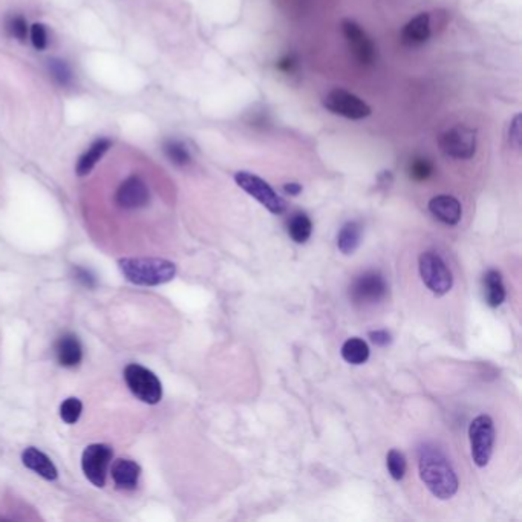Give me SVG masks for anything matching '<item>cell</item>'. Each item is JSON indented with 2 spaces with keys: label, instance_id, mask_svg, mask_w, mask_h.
Here are the masks:
<instances>
[{
  "label": "cell",
  "instance_id": "obj_17",
  "mask_svg": "<svg viewBox=\"0 0 522 522\" xmlns=\"http://www.w3.org/2000/svg\"><path fill=\"white\" fill-rule=\"evenodd\" d=\"M141 476L139 464L132 460H117L112 466V479L117 488L121 490H134L138 486Z\"/></svg>",
  "mask_w": 522,
  "mask_h": 522
},
{
  "label": "cell",
  "instance_id": "obj_33",
  "mask_svg": "<svg viewBox=\"0 0 522 522\" xmlns=\"http://www.w3.org/2000/svg\"><path fill=\"white\" fill-rule=\"evenodd\" d=\"M294 66H296V60H294V57H291V55L285 57V59H282L277 63V68L280 71H284V72H291L294 69Z\"/></svg>",
  "mask_w": 522,
  "mask_h": 522
},
{
  "label": "cell",
  "instance_id": "obj_19",
  "mask_svg": "<svg viewBox=\"0 0 522 522\" xmlns=\"http://www.w3.org/2000/svg\"><path fill=\"white\" fill-rule=\"evenodd\" d=\"M484 299L490 308H498L505 301V287L500 271L488 270L484 275Z\"/></svg>",
  "mask_w": 522,
  "mask_h": 522
},
{
  "label": "cell",
  "instance_id": "obj_20",
  "mask_svg": "<svg viewBox=\"0 0 522 522\" xmlns=\"http://www.w3.org/2000/svg\"><path fill=\"white\" fill-rule=\"evenodd\" d=\"M363 228L360 222L350 221L341 228L337 235V247L343 254H352L362 244Z\"/></svg>",
  "mask_w": 522,
  "mask_h": 522
},
{
  "label": "cell",
  "instance_id": "obj_25",
  "mask_svg": "<svg viewBox=\"0 0 522 522\" xmlns=\"http://www.w3.org/2000/svg\"><path fill=\"white\" fill-rule=\"evenodd\" d=\"M386 467L392 479H395V481H401L406 475V470H408V462H406V457L403 452L397 449L389 451L386 457Z\"/></svg>",
  "mask_w": 522,
  "mask_h": 522
},
{
  "label": "cell",
  "instance_id": "obj_1",
  "mask_svg": "<svg viewBox=\"0 0 522 522\" xmlns=\"http://www.w3.org/2000/svg\"><path fill=\"white\" fill-rule=\"evenodd\" d=\"M418 470L423 484L435 498L447 501L458 492V476L446 453L434 444H423L418 449Z\"/></svg>",
  "mask_w": 522,
  "mask_h": 522
},
{
  "label": "cell",
  "instance_id": "obj_2",
  "mask_svg": "<svg viewBox=\"0 0 522 522\" xmlns=\"http://www.w3.org/2000/svg\"><path fill=\"white\" fill-rule=\"evenodd\" d=\"M118 267L130 284L143 287L167 284L177 275V265L161 258H123Z\"/></svg>",
  "mask_w": 522,
  "mask_h": 522
},
{
  "label": "cell",
  "instance_id": "obj_6",
  "mask_svg": "<svg viewBox=\"0 0 522 522\" xmlns=\"http://www.w3.org/2000/svg\"><path fill=\"white\" fill-rule=\"evenodd\" d=\"M235 181L245 193L253 196L256 201L261 202L273 214H282L285 212V201L275 192V188L267 181H263L258 175H253L250 172H238Z\"/></svg>",
  "mask_w": 522,
  "mask_h": 522
},
{
  "label": "cell",
  "instance_id": "obj_13",
  "mask_svg": "<svg viewBox=\"0 0 522 522\" xmlns=\"http://www.w3.org/2000/svg\"><path fill=\"white\" fill-rule=\"evenodd\" d=\"M429 210L438 221H441L446 226H457L461 221V204L457 198L451 195H438L432 198L429 202Z\"/></svg>",
  "mask_w": 522,
  "mask_h": 522
},
{
  "label": "cell",
  "instance_id": "obj_9",
  "mask_svg": "<svg viewBox=\"0 0 522 522\" xmlns=\"http://www.w3.org/2000/svg\"><path fill=\"white\" fill-rule=\"evenodd\" d=\"M387 294L385 277L377 271H366L355 277L350 287V297L357 305H374Z\"/></svg>",
  "mask_w": 522,
  "mask_h": 522
},
{
  "label": "cell",
  "instance_id": "obj_14",
  "mask_svg": "<svg viewBox=\"0 0 522 522\" xmlns=\"http://www.w3.org/2000/svg\"><path fill=\"white\" fill-rule=\"evenodd\" d=\"M22 462L25 467L36 472L37 475L45 478L46 481H54V479L59 476V470L54 466V462L49 460L48 455L36 449V447H27V449L23 451Z\"/></svg>",
  "mask_w": 522,
  "mask_h": 522
},
{
  "label": "cell",
  "instance_id": "obj_16",
  "mask_svg": "<svg viewBox=\"0 0 522 522\" xmlns=\"http://www.w3.org/2000/svg\"><path fill=\"white\" fill-rule=\"evenodd\" d=\"M430 39V18L427 13L415 15L404 25L401 31V41L406 46H420Z\"/></svg>",
  "mask_w": 522,
  "mask_h": 522
},
{
  "label": "cell",
  "instance_id": "obj_32",
  "mask_svg": "<svg viewBox=\"0 0 522 522\" xmlns=\"http://www.w3.org/2000/svg\"><path fill=\"white\" fill-rule=\"evenodd\" d=\"M369 338H371V342L374 343L376 346H387L389 343L392 342V337H391V334L387 333L386 329L371 331Z\"/></svg>",
  "mask_w": 522,
  "mask_h": 522
},
{
  "label": "cell",
  "instance_id": "obj_3",
  "mask_svg": "<svg viewBox=\"0 0 522 522\" xmlns=\"http://www.w3.org/2000/svg\"><path fill=\"white\" fill-rule=\"evenodd\" d=\"M418 268L421 280L435 296H444L451 291L453 287V276L440 254L435 252L421 253Z\"/></svg>",
  "mask_w": 522,
  "mask_h": 522
},
{
  "label": "cell",
  "instance_id": "obj_24",
  "mask_svg": "<svg viewBox=\"0 0 522 522\" xmlns=\"http://www.w3.org/2000/svg\"><path fill=\"white\" fill-rule=\"evenodd\" d=\"M164 153L169 158V161L178 165V167H184V165L190 164V161H192V156H190L188 149L182 144L181 141H175V139L167 141V143L164 144Z\"/></svg>",
  "mask_w": 522,
  "mask_h": 522
},
{
  "label": "cell",
  "instance_id": "obj_18",
  "mask_svg": "<svg viewBox=\"0 0 522 522\" xmlns=\"http://www.w3.org/2000/svg\"><path fill=\"white\" fill-rule=\"evenodd\" d=\"M112 146L111 139L107 138H98L95 139L92 144L89 146L88 151L83 153L78 161H77V165H76V172L78 177H86L89 175L90 172H92V169L95 167V164L100 161L103 158V155L109 151Z\"/></svg>",
  "mask_w": 522,
  "mask_h": 522
},
{
  "label": "cell",
  "instance_id": "obj_7",
  "mask_svg": "<svg viewBox=\"0 0 522 522\" xmlns=\"http://www.w3.org/2000/svg\"><path fill=\"white\" fill-rule=\"evenodd\" d=\"M441 152L453 160H470L476 152V130L458 124L446 130L438 141Z\"/></svg>",
  "mask_w": 522,
  "mask_h": 522
},
{
  "label": "cell",
  "instance_id": "obj_21",
  "mask_svg": "<svg viewBox=\"0 0 522 522\" xmlns=\"http://www.w3.org/2000/svg\"><path fill=\"white\" fill-rule=\"evenodd\" d=\"M342 357L350 364H363L369 359V346L359 337H351L342 345Z\"/></svg>",
  "mask_w": 522,
  "mask_h": 522
},
{
  "label": "cell",
  "instance_id": "obj_4",
  "mask_svg": "<svg viewBox=\"0 0 522 522\" xmlns=\"http://www.w3.org/2000/svg\"><path fill=\"white\" fill-rule=\"evenodd\" d=\"M472 460L478 467H486L493 455L495 425L488 415H478L469 426Z\"/></svg>",
  "mask_w": 522,
  "mask_h": 522
},
{
  "label": "cell",
  "instance_id": "obj_31",
  "mask_svg": "<svg viewBox=\"0 0 522 522\" xmlns=\"http://www.w3.org/2000/svg\"><path fill=\"white\" fill-rule=\"evenodd\" d=\"M74 277H76V280L80 282V284L86 288H95L97 285L95 276L86 268H81V267L74 268Z\"/></svg>",
  "mask_w": 522,
  "mask_h": 522
},
{
  "label": "cell",
  "instance_id": "obj_27",
  "mask_svg": "<svg viewBox=\"0 0 522 522\" xmlns=\"http://www.w3.org/2000/svg\"><path fill=\"white\" fill-rule=\"evenodd\" d=\"M6 29L10 32V36L18 39L19 41H25L28 37L29 27L27 23V19L23 15H11L10 19L6 22Z\"/></svg>",
  "mask_w": 522,
  "mask_h": 522
},
{
  "label": "cell",
  "instance_id": "obj_29",
  "mask_svg": "<svg viewBox=\"0 0 522 522\" xmlns=\"http://www.w3.org/2000/svg\"><path fill=\"white\" fill-rule=\"evenodd\" d=\"M29 36H31L32 45H34L37 51H45L48 46V32H46L45 25H41V23L32 25L29 29Z\"/></svg>",
  "mask_w": 522,
  "mask_h": 522
},
{
  "label": "cell",
  "instance_id": "obj_10",
  "mask_svg": "<svg viewBox=\"0 0 522 522\" xmlns=\"http://www.w3.org/2000/svg\"><path fill=\"white\" fill-rule=\"evenodd\" d=\"M112 449L107 444H90L81 455L83 474L95 487H104L107 467L112 461Z\"/></svg>",
  "mask_w": 522,
  "mask_h": 522
},
{
  "label": "cell",
  "instance_id": "obj_22",
  "mask_svg": "<svg viewBox=\"0 0 522 522\" xmlns=\"http://www.w3.org/2000/svg\"><path fill=\"white\" fill-rule=\"evenodd\" d=\"M288 235L296 244H305L312 235V222L305 213H296L288 222Z\"/></svg>",
  "mask_w": 522,
  "mask_h": 522
},
{
  "label": "cell",
  "instance_id": "obj_34",
  "mask_svg": "<svg viewBox=\"0 0 522 522\" xmlns=\"http://www.w3.org/2000/svg\"><path fill=\"white\" fill-rule=\"evenodd\" d=\"M284 190L291 196H297L302 192V186L297 184V182H288V184L284 186Z\"/></svg>",
  "mask_w": 522,
  "mask_h": 522
},
{
  "label": "cell",
  "instance_id": "obj_11",
  "mask_svg": "<svg viewBox=\"0 0 522 522\" xmlns=\"http://www.w3.org/2000/svg\"><path fill=\"white\" fill-rule=\"evenodd\" d=\"M342 31L348 41V46H350L351 53L357 59V62L362 64L374 63L377 57L376 45L366 32L362 29L360 25L351 19H345L342 22Z\"/></svg>",
  "mask_w": 522,
  "mask_h": 522
},
{
  "label": "cell",
  "instance_id": "obj_12",
  "mask_svg": "<svg viewBox=\"0 0 522 522\" xmlns=\"http://www.w3.org/2000/svg\"><path fill=\"white\" fill-rule=\"evenodd\" d=\"M151 201V190L146 181L137 175L124 179L115 192V202L124 210L143 209Z\"/></svg>",
  "mask_w": 522,
  "mask_h": 522
},
{
  "label": "cell",
  "instance_id": "obj_26",
  "mask_svg": "<svg viewBox=\"0 0 522 522\" xmlns=\"http://www.w3.org/2000/svg\"><path fill=\"white\" fill-rule=\"evenodd\" d=\"M83 411V404L76 397L64 400L60 406V418L66 423V425H76L80 420Z\"/></svg>",
  "mask_w": 522,
  "mask_h": 522
},
{
  "label": "cell",
  "instance_id": "obj_5",
  "mask_svg": "<svg viewBox=\"0 0 522 522\" xmlns=\"http://www.w3.org/2000/svg\"><path fill=\"white\" fill-rule=\"evenodd\" d=\"M124 380L138 400L147 404H156L163 399V385L152 371L141 364H129L124 369Z\"/></svg>",
  "mask_w": 522,
  "mask_h": 522
},
{
  "label": "cell",
  "instance_id": "obj_30",
  "mask_svg": "<svg viewBox=\"0 0 522 522\" xmlns=\"http://www.w3.org/2000/svg\"><path fill=\"white\" fill-rule=\"evenodd\" d=\"M521 121H522V117L521 114L515 115V118L511 120L510 123V129H509V139H510V144L516 149L521 147V141H522V132H521Z\"/></svg>",
  "mask_w": 522,
  "mask_h": 522
},
{
  "label": "cell",
  "instance_id": "obj_8",
  "mask_svg": "<svg viewBox=\"0 0 522 522\" xmlns=\"http://www.w3.org/2000/svg\"><path fill=\"white\" fill-rule=\"evenodd\" d=\"M323 106L329 112L350 120H363L371 115V107L360 97L345 89H333L323 98Z\"/></svg>",
  "mask_w": 522,
  "mask_h": 522
},
{
  "label": "cell",
  "instance_id": "obj_15",
  "mask_svg": "<svg viewBox=\"0 0 522 522\" xmlns=\"http://www.w3.org/2000/svg\"><path fill=\"white\" fill-rule=\"evenodd\" d=\"M55 357L63 368H76L83 359V348L77 336L64 334L55 343Z\"/></svg>",
  "mask_w": 522,
  "mask_h": 522
},
{
  "label": "cell",
  "instance_id": "obj_28",
  "mask_svg": "<svg viewBox=\"0 0 522 522\" xmlns=\"http://www.w3.org/2000/svg\"><path fill=\"white\" fill-rule=\"evenodd\" d=\"M434 173V164L427 158H415L409 165V175L415 181H425Z\"/></svg>",
  "mask_w": 522,
  "mask_h": 522
},
{
  "label": "cell",
  "instance_id": "obj_23",
  "mask_svg": "<svg viewBox=\"0 0 522 522\" xmlns=\"http://www.w3.org/2000/svg\"><path fill=\"white\" fill-rule=\"evenodd\" d=\"M48 69L49 74H51L53 80L57 83V85L62 88H69L74 83V74L72 69L69 68V64L64 60L60 59H51L48 63Z\"/></svg>",
  "mask_w": 522,
  "mask_h": 522
}]
</instances>
